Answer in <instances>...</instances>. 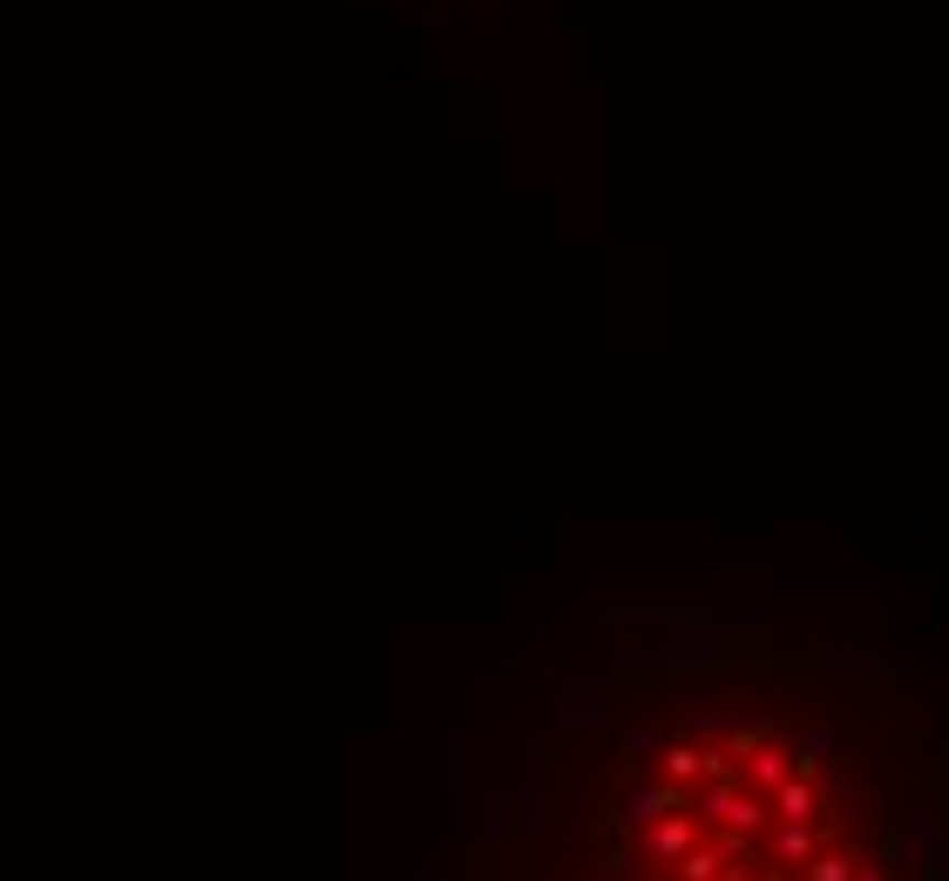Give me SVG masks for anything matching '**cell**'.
<instances>
[{"label":"cell","mask_w":949,"mask_h":881,"mask_svg":"<svg viewBox=\"0 0 949 881\" xmlns=\"http://www.w3.org/2000/svg\"><path fill=\"white\" fill-rule=\"evenodd\" d=\"M679 807H692V787H671V780L658 773L651 787H638V793H624V807H617V814H624V821H645V827H651V821H665V814H679Z\"/></svg>","instance_id":"cell-1"},{"label":"cell","mask_w":949,"mask_h":881,"mask_svg":"<svg viewBox=\"0 0 949 881\" xmlns=\"http://www.w3.org/2000/svg\"><path fill=\"white\" fill-rule=\"evenodd\" d=\"M699 840V821H685V807L679 814H665V821H651V834H645V855L651 861H679L685 848Z\"/></svg>","instance_id":"cell-2"},{"label":"cell","mask_w":949,"mask_h":881,"mask_svg":"<svg viewBox=\"0 0 949 881\" xmlns=\"http://www.w3.org/2000/svg\"><path fill=\"white\" fill-rule=\"evenodd\" d=\"M767 807H773L780 821H814V773L794 767V773H786V780L767 793Z\"/></svg>","instance_id":"cell-3"},{"label":"cell","mask_w":949,"mask_h":881,"mask_svg":"<svg viewBox=\"0 0 949 881\" xmlns=\"http://www.w3.org/2000/svg\"><path fill=\"white\" fill-rule=\"evenodd\" d=\"M658 773H665L671 787H699V746H692V739H665V746H658Z\"/></svg>","instance_id":"cell-4"},{"label":"cell","mask_w":949,"mask_h":881,"mask_svg":"<svg viewBox=\"0 0 949 881\" xmlns=\"http://www.w3.org/2000/svg\"><path fill=\"white\" fill-rule=\"evenodd\" d=\"M773 855H780L786 868H807V861H814V827H807V821H780V827H773Z\"/></svg>","instance_id":"cell-5"},{"label":"cell","mask_w":949,"mask_h":881,"mask_svg":"<svg viewBox=\"0 0 949 881\" xmlns=\"http://www.w3.org/2000/svg\"><path fill=\"white\" fill-rule=\"evenodd\" d=\"M671 868H679V881H712V874L726 868V855L712 848V840H692V848H685L679 861H671Z\"/></svg>","instance_id":"cell-6"},{"label":"cell","mask_w":949,"mask_h":881,"mask_svg":"<svg viewBox=\"0 0 949 881\" xmlns=\"http://www.w3.org/2000/svg\"><path fill=\"white\" fill-rule=\"evenodd\" d=\"M807 881H855V855H814Z\"/></svg>","instance_id":"cell-7"},{"label":"cell","mask_w":949,"mask_h":881,"mask_svg":"<svg viewBox=\"0 0 949 881\" xmlns=\"http://www.w3.org/2000/svg\"><path fill=\"white\" fill-rule=\"evenodd\" d=\"M712 881H746V868L733 861V868H719V874H712Z\"/></svg>","instance_id":"cell-8"},{"label":"cell","mask_w":949,"mask_h":881,"mask_svg":"<svg viewBox=\"0 0 949 881\" xmlns=\"http://www.w3.org/2000/svg\"><path fill=\"white\" fill-rule=\"evenodd\" d=\"M855 881H889V874H882V868H861V874H855Z\"/></svg>","instance_id":"cell-9"}]
</instances>
